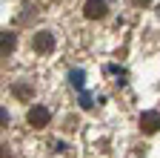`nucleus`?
<instances>
[{"label": "nucleus", "mask_w": 160, "mask_h": 158, "mask_svg": "<svg viewBox=\"0 0 160 158\" xmlns=\"http://www.w3.org/2000/svg\"><path fill=\"white\" fill-rule=\"evenodd\" d=\"M69 81H72V86H74L77 92H83V69H74V72L69 75Z\"/></svg>", "instance_id": "obj_6"}, {"label": "nucleus", "mask_w": 160, "mask_h": 158, "mask_svg": "<svg viewBox=\"0 0 160 158\" xmlns=\"http://www.w3.org/2000/svg\"><path fill=\"white\" fill-rule=\"evenodd\" d=\"M49 121H52V112L46 106H32L29 109V127H37L40 129V127H46Z\"/></svg>", "instance_id": "obj_2"}, {"label": "nucleus", "mask_w": 160, "mask_h": 158, "mask_svg": "<svg viewBox=\"0 0 160 158\" xmlns=\"http://www.w3.org/2000/svg\"><path fill=\"white\" fill-rule=\"evenodd\" d=\"M132 3H134V6H146L149 0H132Z\"/></svg>", "instance_id": "obj_8"}, {"label": "nucleus", "mask_w": 160, "mask_h": 158, "mask_svg": "<svg viewBox=\"0 0 160 158\" xmlns=\"http://www.w3.org/2000/svg\"><path fill=\"white\" fill-rule=\"evenodd\" d=\"M14 95H17V98H29L32 89H26V86H14Z\"/></svg>", "instance_id": "obj_7"}, {"label": "nucleus", "mask_w": 160, "mask_h": 158, "mask_svg": "<svg viewBox=\"0 0 160 158\" xmlns=\"http://www.w3.org/2000/svg\"><path fill=\"white\" fill-rule=\"evenodd\" d=\"M0 49H3V55L14 49V35L12 32H3V37H0Z\"/></svg>", "instance_id": "obj_5"}, {"label": "nucleus", "mask_w": 160, "mask_h": 158, "mask_svg": "<svg viewBox=\"0 0 160 158\" xmlns=\"http://www.w3.org/2000/svg\"><path fill=\"white\" fill-rule=\"evenodd\" d=\"M32 46H34L37 55L52 52V49H54V35H52V32H37V35L32 37Z\"/></svg>", "instance_id": "obj_1"}, {"label": "nucleus", "mask_w": 160, "mask_h": 158, "mask_svg": "<svg viewBox=\"0 0 160 158\" xmlns=\"http://www.w3.org/2000/svg\"><path fill=\"white\" fill-rule=\"evenodd\" d=\"M140 129L143 132H157L160 129V112H143L140 115Z\"/></svg>", "instance_id": "obj_4"}, {"label": "nucleus", "mask_w": 160, "mask_h": 158, "mask_svg": "<svg viewBox=\"0 0 160 158\" xmlns=\"http://www.w3.org/2000/svg\"><path fill=\"white\" fill-rule=\"evenodd\" d=\"M83 12H86L89 20H100V17L106 14V0H86Z\"/></svg>", "instance_id": "obj_3"}]
</instances>
